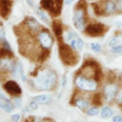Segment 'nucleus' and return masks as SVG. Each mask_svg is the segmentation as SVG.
Instances as JSON below:
<instances>
[{
    "label": "nucleus",
    "instance_id": "12",
    "mask_svg": "<svg viewBox=\"0 0 122 122\" xmlns=\"http://www.w3.org/2000/svg\"><path fill=\"white\" fill-rule=\"evenodd\" d=\"M13 66L10 59L8 58H1L0 59V70L1 71H10L12 70Z\"/></svg>",
    "mask_w": 122,
    "mask_h": 122
},
{
    "label": "nucleus",
    "instance_id": "7",
    "mask_svg": "<svg viewBox=\"0 0 122 122\" xmlns=\"http://www.w3.org/2000/svg\"><path fill=\"white\" fill-rule=\"evenodd\" d=\"M118 92V87L114 84H108L104 88V95L107 101L112 100Z\"/></svg>",
    "mask_w": 122,
    "mask_h": 122
},
{
    "label": "nucleus",
    "instance_id": "9",
    "mask_svg": "<svg viewBox=\"0 0 122 122\" xmlns=\"http://www.w3.org/2000/svg\"><path fill=\"white\" fill-rule=\"evenodd\" d=\"M4 89L12 95H18L21 93V88L15 81H8L4 85Z\"/></svg>",
    "mask_w": 122,
    "mask_h": 122
},
{
    "label": "nucleus",
    "instance_id": "24",
    "mask_svg": "<svg viewBox=\"0 0 122 122\" xmlns=\"http://www.w3.org/2000/svg\"><path fill=\"white\" fill-rule=\"evenodd\" d=\"M115 98H116L117 103H119V104H121V103H122V90H121L120 92H117V94H116Z\"/></svg>",
    "mask_w": 122,
    "mask_h": 122
},
{
    "label": "nucleus",
    "instance_id": "3",
    "mask_svg": "<svg viewBox=\"0 0 122 122\" xmlns=\"http://www.w3.org/2000/svg\"><path fill=\"white\" fill-rule=\"evenodd\" d=\"M72 22L76 30L83 31L87 27V19H86V10L82 7L77 8L72 16Z\"/></svg>",
    "mask_w": 122,
    "mask_h": 122
},
{
    "label": "nucleus",
    "instance_id": "27",
    "mask_svg": "<svg viewBox=\"0 0 122 122\" xmlns=\"http://www.w3.org/2000/svg\"><path fill=\"white\" fill-rule=\"evenodd\" d=\"M19 118H20V116H19V114H18V113H15V114H13V115L11 116V119H12L14 122H18Z\"/></svg>",
    "mask_w": 122,
    "mask_h": 122
},
{
    "label": "nucleus",
    "instance_id": "29",
    "mask_svg": "<svg viewBox=\"0 0 122 122\" xmlns=\"http://www.w3.org/2000/svg\"><path fill=\"white\" fill-rule=\"evenodd\" d=\"M73 1H74V0H65V3H66L67 5H71Z\"/></svg>",
    "mask_w": 122,
    "mask_h": 122
},
{
    "label": "nucleus",
    "instance_id": "21",
    "mask_svg": "<svg viewBox=\"0 0 122 122\" xmlns=\"http://www.w3.org/2000/svg\"><path fill=\"white\" fill-rule=\"evenodd\" d=\"M29 26H30V29H32V30H37L38 27H39V24L37 23L36 20H34L33 18H30V20L29 21Z\"/></svg>",
    "mask_w": 122,
    "mask_h": 122
},
{
    "label": "nucleus",
    "instance_id": "28",
    "mask_svg": "<svg viewBox=\"0 0 122 122\" xmlns=\"http://www.w3.org/2000/svg\"><path fill=\"white\" fill-rule=\"evenodd\" d=\"M27 1H28V4H29L30 7H33V6H34V3H33L32 0H27Z\"/></svg>",
    "mask_w": 122,
    "mask_h": 122
},
{
    "label": "nucleus",
    "instance_id": "1",
    "mask_svg": "<svg viewBox=\"0 0 122 122\" xmlns=\"http://www.w3.org/2000/svg\"><path fill=\"white\" fill-rule=\"evenodd\" d=\"M56 83V75L53 71L50 70H45L41 71L33 80L32 85L38 90H51Z\"/></svg>",
    "mask_w": 122,
    "mask_h": 122
},
{
    "label": "nucleus",
    "instance_id": "5",
    "mask_svg": "<svg viewBox=\"0 0 122 122\" xmlns=\"http://www.w3.org/2000/svg\"><path fill=\"white\" fill-rule=\"evenodd\" d=\"M108 28L106 27L105 24L102 23H92L87 25L86 29H85V32L90 35V36H93V37H97V36H102L105 34V32L107 31Z\"/></svg>",
    "mask_w": 122,
    "mask_h": 122
},
{
    "label": "nucleus",
    "instance_id": "16",
    "mask_svg": "<svg viewBox=\"0 0 122 122\" xmlns=\"http://www.w3.org/2000/svg\"><path fill=\"white\" fill-rule=\"evenodd\" d=\"M75 105L80 108V109H87L89 106H90V102L86 99H83V98H79L75 101Z\"/></svg>",
    "mask_w": 122,
    "mask_h": 122
},
{
    "label": "nucleus",
    "instance_id": "17",
    "mask_svg": "<svg viewBox=\"0 0 122 122\" xmlns=\"http://www.w3.org/2000/svg\"><path fill=\"white\" fill-rule=\"evenodd\" d=\"M110 51L114 53V54H121L122 53V43L121 44H117L115 46L110 47Z\"/></svg>",
    "mask_w": 122,
    "mask_h": 122
},
{
    "label": "nucleus",
    "instance_id": "4",
    "mask_svg": "<svg viewBox=\"0 0 122 122\" xmlns=\"http://www.w3.org/2000/svg\"><path fill=\"white\" fill-rule=\"evenodd\" d=\"M75 84L79 89L86 92H93L97 89L96 81L84 75H78L75 78Z\"/></svg>",
    "mask_w": 122,
    "mask_h": 122
},
{
    "label": "nucleus",
    "instance_id": "14",
    "mask_svg": "<svg viewBox=\"0 0 122 122\" xmlns=\"http://www.w3.org/2000/svg\"><path fill=\"white\" fill-rule=\"evenodd\" d=\"M112 116V110L110 107H104L101 111V117L108 119Z\"/></svg>",
    "mask_w": 122,
    "mask_h": 122
},
{
    "label": "nucleus",
    "instance_id": "8",
    "mask_svg": "<svg viewBox=\"0 0 122 122\" xmlns=\"http://www.w3.org/2000/svg\"><path fill=\"white\" fill-rule=\"evenodd\" d=\"M38 39H39V42L42 45V47L45 48V49H49L52 45V39H51V35L47 31H41V32H39Z\"/></svg>",
    "mask_w": 122,
    "mask_h": 122
},
{
    "label": "nucleus",
    "instance_id": "2",
    "mask_svg": "<svg viewBox=\"0 0 122 122\" xmlns=\"http://www.w3.org/2000/svg\"><path fill=\"white\" fill-rule=\"evenodd\" d=\"M95 7L94 12L97 15L102 16H111L117 14L116 6L113 0H102L99 3L93 5Z\"/></svg>",
    "mask_w": 122,
    "mask_h": 122
},
{
    "label": "nucleus",
    "instance_id": "30",
    "mask_svg": "<svg viewBox=\"0 0 122 122\" xmlns=\"http://www.w3.org/2000/svg\"><path fill=\"white\" fill-rule=\"evenodd\" d=\"M0 99H6V96L1 92H0Z\"/></svg>",
    "mask_w": 122,
    "mask_h": 122
},
{
    "label": "nucleus",
    "instance_id": "25",
    "mask_svg": "<svg viewBox=\"0 0 122 122\" xmlns=\"http://www.w3.org/2000/svg\"><path fill=\"white\" fill-rule=\"evenodd\" d=\"M29 107H30V110H35V109H37L38 104L33 100V101H31V102L29 104Z\"/></svg>",
    "mask_w": 122,
    "mask_h": 122
},
{
    "label": "nucleus",
    "instance_id": "19",
    "mask_svg": "<svg viewBox=\"0 0 122 122\" xmlns=\"http://www.w3.org/2000/svg\"><path fill=\"white\" fill-rule=\"evenodd\" d=\"M36 13H37L38 17H39L43 22H45L46 24H49V23H50V19H49V17L45 14V12H43L42 10H37Z\"/></svg>",
    "mask_w": 122,
    "mask_h": 122
},
{
    "label": "nucleus",
    "instance_id": "22",
    "mask_svg": "<svg viewBox=\"0 0 122 122\" xmlns=\"http://www.w3.org/2000/svg\"><path fill=\"white\" fill-rule=\"evenodd\" d=\"M116 6L117 14H122V0H113Z\"/></svg>",
    "mask_w": 122,
    "mask_h": 122
},
{
    "label": "nucleus",
    "instance_id": "15",
    "mask_svg": "<svg viewBox=\"0 0 122 122\" xmlns=\"http://www.w3.org/2000/svg\"><path fill=\"white\" fill-rule=\"evenodd\" d=\"M11 71H12V74H13L15 77H18L19 75L21 76V74L23 73V69H22L21 64H20V63H16V64L13 66Z\"/></svg>",
    "mask_w": 122,
    "mask_h": 122
},
{
    "label": "nucleus",
    "instance_id": "6",
    "mask_svg": "<svg viewBox=\"0 0 122 122\" xmlns=\"http://www.w3.org/2000/svg\"><path fill=\"white\" fill-rule=\"evenodd\" d=\"M60 56H61L62 60L64 61V63L67 64V65L73 66L74 64L77 63V57H76V55L66 45L60 46Z\"/></svg>",
    "mask_w": 122,
    "mask_h": 122
},
{
    "label": "nucleus",
    "instance_id": "11",
    "mask_svg": "<svg viewBox=\"0 0 122 122\" xmlns=\"http://www.w3.org/2000/svg\"><path fill=\"white\" fill-rule=\"evenodd\" d=\"M51 99H52V97L50 94H40V95L35 96L33 100L37 104H48L51 101Z\"/></svg>",
    "mask_w": 122,
    "mask_h": 122
},
{
    "label": "nucleus",
    "instance_id": "20",
    "mask_svg": "<svg viewBox=\"0 0 122 122\" xmlns=\"http://www.w3.org/2000/svg\"><path fill=\"white\" fill-rule=\"evenodd\" d=\"M90 46H91L92 51H93L94 52H100L102 51V46L97 42H92V43H91Z\"/></svg>",
    "mask_w": 122,
    "mask_h": 122
},
{
    "label": "nucleus",
    "instance_id": "13",
    "mask_svg": "<svg viewBox=\"0 0 122 122\" xmlns=\"http://www.w3.org/2000/svg\"><path fill=\"white\" fill-rule=\"evenodd\" d=\"M0 108L3 109L5 112H10L13 110L14 107H13V104L10 101H9L7 99H4V101H0Z\"/></svg>",
    "mask_w": 122,
    "mask_h": 122
},
{
    "label": "nucleus",
    "instance_id": "10",
    "mask_svg": "<svg viewBox=\"0 0 122 122\" xmlns=\"http://www.w3.org/2000/svg\"><path fill=\"white\" fill-rule=\"evenodd\" d=\"M68 43L70 44V47L72 50H75V51H81L83 49V47H84V42H83V40L78 35L75 36L74 38H72Z\"/></svg>",
    "mask_w": 122,
    "mask_h": 122
},
{
    "label": "nucleus",
    "instance_id": "18",
    "mask_svg": "<svg viewBox=\"0 0 122 122\" xmlns=\"http://www.w3.org/2000/svg\"><path fill=\"white\" fill-rule=\"evenodd\" d=\"M119 40H120V37L118 35H113L112 37L110 38V40L108 41V46L109 48L110 47H112V46H115L117 44H120L119 43Z\"/></svg>",
    "mask_w": 122,
    "mask_h": 122
},
{
    "label": "nucleus",
    "instance_id": "23",
    "mask_svg": "<svg viewBox=\"0 0 122 122\" xmlns=\"http://www.w3.org/2000/svg\"><path fill=\"white\" fill-rule=\"evenodd\" d=\"M98 112H99V110H98L97 107H92V108H90L88 110L87 114L88 115H96Z\"/></svg>",
    "mask_w": 122,
    "mask_h": 122
},
{
    "label": "nucleus",
    "instance_id": "26",
    "mask_svg": "<svg viewBox=\"0 0 122 122\" xmlns=\"http://www.w3.org/2000/svg\"><path fill=\"white\" fill-rule=\"evenodd\" d=\"M112 122H122V116H120V115H115V116H113Z\"/></svg>",
    "mask_w": 122,
    "mask_h": 122
}]
</instances>
